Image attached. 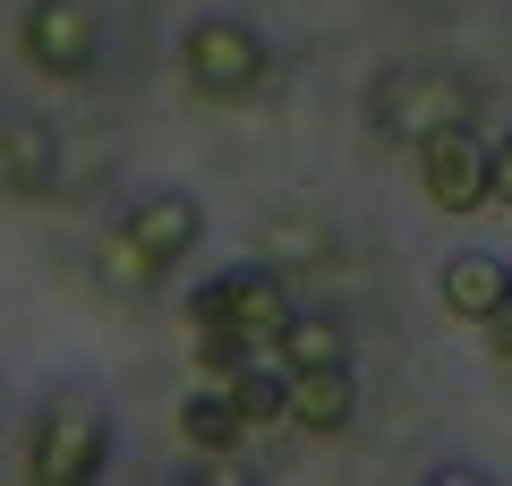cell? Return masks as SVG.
<instances>
[{
	"mask_svg": "<svg viewBox=\"0 0 512 486\" xmlns=\"http://www.w3.org/2000/svg\"><path fill=\"white\" fill-rule=\"evenodd\" d=\"M103 461H111V410L94 393H60L43 410L35 444H26L35 486H86V478H103Z\"/></svg>",
	"mask_w": 512,
	"mask_h": 486,
	"instance_id": "obj_1",
	"label": "cell"
},
{
	"mask_svg": "<svg viewBox=\"0 0 512 486\" xmlns=\"http://www.w3.org/2000/svg\"><path fill=\"white\" fill-rule=\"evenodd\" d=\"M120 231L137 239V256H146L154 273H163V265H180V256L205 239V205L188 197V188H154V197H137V205H128V222H120Z\"/></svg>",
	"mask_w": 512,
	"mask_h": 486,
	"instance_id": "obj_7",
	"label": "cell"
},
{
	"mask_svg": "<svg viewBox=\"0 0 512 486\" xmlns=\"http://www.w3.org/2000/svg\"><path fill=\"white\" fill-rule=\"evenodd\" d=\"M325 222H299V214H274L265 222V265H325Z\"/></svg>",
	"mask_w": 512,
	"mask_h": 486,
	"instance_id": "obj_14",
	"label": "cell"
},
{
	"mask_svg": "<svg viewBox=\"0 0 512 486\" xmlns=\"http://www.w3.org/2000/svg\"><path fill=\"white\" fill-rule=\"evenodd\" d=\"M470 120V86L444 69H402V77H384L376 86V128H393V137H436V128Z\"/></svg>",
	"mask_w": 512,
	"mask_h": 486,
	"instance_id": "obj_6",
	"label": "cell"
},
{
	"mask_svg": "<svg viewBox=\"0 0 512 486\" xmlns=\"http://www.w3.org/2000/svg\"><path fill=\"white\" fill-rule=\"evenodd\" d=\"M60 180V145L43 120H0V188L9 197H43Z\"/></svg>",
	"mask_w": 512,
	"mask_h": 486,
	"instance_id": "obj_8",
	"label": "cell"
},
{
	"mask_svg": "<svg viewBox=\"0 0 512 486\" xmlns=\"http://www.w3.org/2000/svg\"><path fill=\"white\" fill-rule=\"evenodd\" d=\"M231 401L248 427H291V367L282 376H256V367H239L231 376Z\"/></svg>",
	"mask_w": 512,
	"mask_h": 486,
	"instance_id": "obj_13",
	"label": "cell"
},
{
	"mask_svg": "<svg viewBox=\"0 0 512 486\" xmlns=\"http://www.w3.org/2000/svg\"><path fill=\"white\" fill-rule=\"evenodd\" d=\"M419 188H427V205H444V214H478V205H495V162H487V145L470 137V120L419 137Z\"/></svg>",
	"mask_w": 512,
	"mask_h": 486,
	"instance_id": "obj_3",
	"label": "cell"
},
{
	"mask_svg": "<svg viewBox=\"0 0 512 486\" xmlns=\"http://www.w3.org/2000/svg\"><path fill=\"white\" fill-rule=\"evenodd\" d=\"M487 162H495V205H512V137H504V145H495V154H487Z\"/></svg>",
	"mask_w": 512,
	"mask_h": 486,
	"instance_id": "obj_17",
	"label": "cell"
},
{
	"mask_svg": "<svg viewBox=\"0 0 512 486\" xmlns=\"http://www.w3.org/2000/svg\"><path fill=\"white\" fill-rule=\"evenodd\" d=\"M239 435H248V418H239V401H231V376H205L197 393L180 401V444H197V452H231Z\"/></svg>",
	"mask_w": 512,
	"mask_h": 486,
	"instance_id": "obj_10",
	"label": "cell"
},
{
	"mask_svg": "<svg viewBox=\"0 0 512 486\" xmlns=\"http://www.w3.org/2000/svg\"><path fill=\"white\" fill-rule=\"evenodd\" d=\"M248 333H239V324H222V316H197V367L205 376H239V367H248Z\"/></svg>",
	"mask_w": 512,
	"mask_h": 486,
	"instance_id": "obj_15",
	"label": "cell"
},
{
	"mask_svg": "<svg viewBox=\"0 0 512 486\" xmlns=\"http://www.w3.org/2000/svg\"><path fill=\"white\" fill-rule=\"evenodd\" d=\"M512 299V265L504 256H453V265H444V307H453V316H470V324H487L495 307Z\"/></svg>",
	"mask_w": 512,
	"mask_h": 486,
	"instance_id": "obj_11",
	"label": "cell"
},
{
	"mask_svg": "<svg viewBox=\"0 0 512 486\" xmlns=\"http://www.w3.org/2000/svg\"><path fill=\"white\" fill-rule=\"evenodd\" d=\"M274 359L291 367V376H308V367H350V333L333 316H291L282 342H274Z\"/></svg>",
	"mask_w": 512,
	"mask_h": 486,
	"instance_id": "obj_12",
	"label": "cell"
},
{
	"mask_svg": "<svg viewBox=\"0 0 512 486\" xmlns=\"http://www.w3.org/2000/svg\"><path fill=\"white\" fill-rule=\"evenodd\" d=\"M350 418H359V384H350V367H308V376H291V427L342 435Z\"/></svg>",
	"mask_w": 512,
	"mask_h": 486,
	"instance_id": "obj_9",
	"label": "cell"
},
{
	"mask_svg": "<svg viewBox=\"0 0 512 486\" xmlns=\"http://www.w3.org/2000/svg\"><path fill=\"white\" fill-rule=\"evenodd\" d=\"M18 43H26V60H35L43 77H86L94 52H103V26H94L86 0H26Z\"/></svg>",
	"mask_w": 512,
	"mask_h": 486,
	"instance_id": "obj_5",
	"label": "cell"
},
{
	"mask_svg": "<svg viewBox=\"0 0 512 486\" xmlns=\"http://www.w3.org/2000/svg\"><path fill=\"white\" fill-rule=\"evenodd\" d=\"M188 316H222V324H239L256 350H274V342H282V324H291L299 307H291V290L274 282V265H222L214 282H197Z\"/></svg>",
	"mask_w": 512,
	"mask_h": 486,
	"instance_id": "obj_2",
	"label": "cell"
},
{
	"mask_svg": "<svg viewBox=\"0 0 512 486\" xmlns=\"http://www.w3.org/2000/svg\"><path fill=\"white\" fill-rule=\"evenodd\" d=\"M478 333H487V350H495V359H504V367H512V299H504V307H495V316H487V324H478Z\"/></svg>",
	"mask_w": 512,
	"mask_h": 486,
	"instance_id": "obj_16",
	"label": "cell"
},
{
	"mask_svg": "<svg viewBox=\"0 0 512 486\" xmlns=\"http://www.w3.org/2000/svg\"><path fill=\"white\" fill-rule=\"evenodd\" d=\"M180 60H188V86L197 94H248L265 77V35L248 18H197Z\"/></svg>",
	"mask_w": 512,
	"mask_h": 486,
	"instance_id": "obj_4",
	"label": "cell"
}]
</instances>
